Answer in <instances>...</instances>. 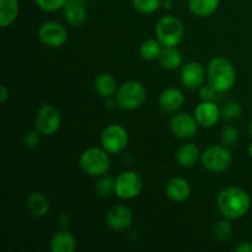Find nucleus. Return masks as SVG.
<instances>
[{
    "label": "nucleus",
    "mask_w": 252,
    "mask_h": 252,
    "mask_svg": "<svg viewBox=\"0 0 252 252\" xmlns=\"http://www.w3.org/2000/svg\"><path fill=\"white\" fill-rule=\"evenodd\" d=\"M27 212L33 218H43L48 214L51 209L49 199L41 192H33L27 197L26 201Z\"/></svg>",
    "instance_id": "obj_21"
},
{
    "label": "nucleus",
    "mask_w": 252,
    "mask_h": 252,
    "mask_svg": "<svg viewBox=\"0 0 252 252\" xmlns=\"http://www.w3.org/2000/svg\"><path fill=\"white\" fill-rule=\"evenodd\" d=\"M162 48L164 47L157 38H148L139 46V56L147 62L158 61Z\"/></svg>",
    "instance_id": "obj_25"
},
{
    "label": "nucleus",
    "mask_w": 252,
    "mask_h": 252,
    "mask_svg": "<svg viewBox=\"0 0 252 252\" xmlns=\"http://www.w3.org/2000/svg\"><path fill=\"white\" fill-rule=\"evenodd\" d=\"M248 132H249V134L252 137V120L249 122V125H248Z\"/></svg>",
    "instance_id": "obj_38"
},
{
    "label": "nucleus",
    "mask_w": 252,
    "mask_h": 252,
    "mask_svg": "<svg viewBox=\"0 0 252 252\" xmlns=\"http://www.w3.org/2000/svg\"><path fill=\"white\" fill-rule=\"evenodd\" d=\"M235 252H252V241H244L235 248Z\"/></svg>",
    "instance_id": "obj_35"
},
{
    "label": "nucleus",
    "mask_w": 252,
    "mask_h": 252,
    "mask_svg": "<svg viewBox=\"0 0 252 252\" xmlns=\"http://www.w3.org/2000/svg\"><path fill=\"white\" fill-rule=\"evenodd\" d=\"M174 1H175V0H174Z\"/></svg>",
    "instance_id": "obj_40"
},
{
    "label": "nucleus",
    "mask_w": 252,
    "mask_h": 252,
    "mask_svg": "<svg viewBox=\"0 0 252 252\" xmlns=\"http://www.w3.org/2000/svg\"><path fill=\"white\" fill-rule=\"evenodd\" d=\"M38 39L48 48H61L68 42V30L57 21H46L39 26Z\"/></svg>",
    "instance_id": "obj_10"
},
{
    "label": "nucleus",
    "mask_w": 252,
    "mask_h": 252,
    "mask_svg": "<svg viewBox=\"0 0 252 252\" xmlns=\"http://www.w3.org/2000/svg\"><path fill=\"white\" fill-rule=\"evenodd\" d=\"M162 0H132L135 11L142 15H152L161 7Z\"/></svg>",
    "instance_id": "obj_29"
},
{
    "label": "nucleus",
    "mask_w": 252,
    "mask_h": 252,
    "mask_svg": "<svg viewBox=\"0 0 252 252\" xmlns=\"http://www.w3.org/2000/svg\"><path fill=\"white\" fill-rule=\"evenodd\" d=\"M134 220V214L132 209L123 204L113 206L106 212V225L113 231H125L132 226Z\"/></svg>",
    "instance_id": "obj_13"
},
{
    "label": "nucleus",
    "mask_w": 252,
    "mask_h": 252,
    "mask_svg": "<svg viewBox=\"0 0 252 252\" xmlns=\"http://www.w3.org/2000/svg\"><path fill=\"white\" fill-rule=\"evenodd\" d=\"M185 94L175 86H169L160 93L158 97V106L165 113L179 112L185 105Z\"/></svg>",
    "instance_id": "obj_15"
},
{
    "label": "nucleus",
    "mask_w": 252,
    "mask_h": 252,
    "mask_svg": "<svg viewBox=\"0 0 252 252\" xmlns=\"http://www.w3.org/2000/svg\"><path fill=\"white\" fill-rule=\"evenodd\" d=\"M174 6V0H162L161 7L165 10H171Z\"/></svg>",
    "instance_id": "obj_37"
},
{
    "label": "nucleus",
    "mask_w": 252,
    "mask_h": 252,
    "mask_svg": "<svg viewBox=\"0 0 252 252\" xmlns=\"http://www.w3.org/2000/svg\"><path fill=\"white\" fill-rule=\"evenodd\" d=\"M243 106L238 101H228L220 107L221 118L224 121H235L243 115Z\"/></svg>",
    "instance_id": "obj_28"
},
{
    "label": "nucleus",
    "mask_w": 252,
    "mask_h": 252,
    "mask_svg": "<svg viewBox=\"0 0 252 252\" xmlns=\"http://www.w3.org/2000/svg\"><path fill=\"white\" fill-rule=\"evenodd\" d=\"M158 62L162 69L172 71L181 68L184 57H182L181 51L177 47H164Z\"/></svg>",
    "instance_id": "obj_22"
},
{
    "label": "nucleus",
    "mask_w": 252,
    "mask_h": 252,
    "mask_svg": "<svg viewBox=\"0 0 252 252\" xmlns=\"http://www.w3.org/2000/svg\"><path fill=\"white\" fill-rule=\"evenodd\" d=\"M49 250L52 252H74L76 250L75 236L66 229H62L52 236Z\"/></svg>",
    "instance_id": "obj_20"
},
{
    "label": "nucleus",
    "mask_w": 252,
    "mask_h": 252,
    "mask_svg": "<svg viewBox=\"0 0 252 252\" xmlns=\"http://www.w3.org/2000/svg\"><path fill=\"white\" fill-rule=\"evenodd\" d=\"M165 193L170 201L182 203L191 196V185L184 177H172L165 185Z\"/></svg>",
    "instance_id": "obj_17"
},
{
    "label": "nucleus",
    "mask_w": 252,
    "mask_h": 252,
    "mask_svg": "<svg viewBox=\"0 0 252 252\" xmlns=\"http://www.w3.org/2000/svg\"><path fill=\"white\" fill-rule=\"evenodd\" d=\"M57 224H58L59 228L66 229L70 225V217L66 213H62L57 217Z\"/></svg>",
    "instance_id": "obj_34"
},
{
    "label": "nucleus",
    "mask_w": 252,
    "mask_h": 252,
    "mask_svg": "<svg viewBox=\"0 0 252 252\" xmlns=\"http://www.w3.org/2000/svg\"><path fill=\"white\" fill-rule=\"evenodd\" d=\"M94 89L95 93L102 98L115 97L118 90L117 80L110 73H101L94 80Z\"/></svg>",
    "instance_id": "obj_19"
},
{
    "label": "nucleus",
    "mask_w": 252,
    "mask_h": 252,
    "mask_svg": "<svg viewBox=\"0 0 252 252\" xmlns=\"http://www.w3.org/2000/svg\"><path fill=\"white\" fill-rule=\"evenodd\" d=\"M234 226L233 223H231L230 219H221V220L217 221L213 225V229H212V233H213V236L219 241H224L230 239V236L233 235Z\"/></svg>",
    "instance_id": "obj_27"
},
{
    "label": "nucleus",
    "mask_w": 252,
    "mask_h": 252,
    "mask_svg": "<svg viewBox=\"0 0 252 252\" xmlns=\"http://www.w3.org/2000/svg\"><path fill=\"white\" fill-rule=\"evenodd\" d=\"M34 4L44 12H56L63 10L66 0H33Z\"/></svg>",
    "instance_id": "obj_31"
},
{
    "label": "nucleus",
    "mask_w": 252,
    "mask_h": 252,
    "mask_svg": "<svg viewBox=\"0 0 252 252\" xmlns=\"http://www.w3.org/2000/svg\"><path fill=\"white\" fill-rule=\"evenodd\" d=\"M201 164L212 174H221L233 164V154L229 147L224 144L209 145L202 152Z\"/></svg>",
    "instance_id": "obj_6"
},
{
    "label": "nucleus",
    "mask_w": 252,
    "mask_h": 252,
    "mask_svg": "<svg viewBox=\"0 0 252 252\" xmlns=\"http://www.w3.org/2000/svg\"><path fill=\"white\" fill-rule=\"evenodd\" d=\"M194 118L202 128H213L221 118L220 107L214 101H201L194 107Z\"/></svg>",
    "instance_id": "obj_14"
},
{
    "label": "nucleus",
    "mask_w": 252,
    "mask_h": 252,
    "mask_svg": "<svg viewBox=\"0 0 252 252\" xmlns=\"http://www.w3.org/2000/svg\"><path fill=\"white\" fill-rule=\"evenodd\" d=\"M207 79V70L199 62L192 61L184 64L180 70V81L187 90H198Z\"/></svg>",
    "instance_id": "obj_12"
},
{
    "label": "nucleus",
    "mask_w": 252,
    "mask_h": 252,
    "mask_svg": "<svg viewBox=\"0 0 252 252\" xmlns=\"http://www.w3.org/2000/svg\"><path fill=\"white\" fill-rule=\"evenodd\" d=\"M101 147L111 155L120 154L127 149L129 144V134L123 126L112 123L103 128L100 135Z\"/></svg>",
    "instance_id": "obj_7"
},
{
    "label": "nucleus",
    "mask_w": 252,
    "mask_h": 252,
    "mask_svg": "<svg viewBox=\"0 0 252 252\" xmlns=\"http://www.w3.org/2000/svg\"><path fill=\"white\" fill-rule=\"evenodd\" d=\"M10 98V90L6 85L0 86V102L5 103Z\"/></svg>",
    "instance_id": "obj_36"
},
{
    "label": "nucleus",
    "mask_w": 252,
    "mask_h": 252,
    "mask_svg": "<svg viewBox=\"0 0 252 252\" xmlns=\"http://www.w3.org/2000/svg\"><path fill=\"white\" fill-rule=\"evenodd\" d=\"M249 154H250V157L252 158V142H251L250 147H249Z\"/></svg>",
    "instance_id": "obj_39"
},
{
    "label": "nucleus",
    "mask_w": 252,
    "mask_h": 252,
    "mask_svg": "<svg viewBox=\"0 0 252 252\" xmlns=\"http://www.w3.org/2000/svg\"><path fill=\"white\" fill-rule=\"evenodd\" d=\"M216 203L223 218L236 220L249 213L251 208V197L248 191L241 187L229 186L219 192Z\"/></svg>",
    "instance_id": "obj_1"
},
{
    "label": "nucleus",
    "mask_w": 252,
    "mask_h": 252,
    "mask_svg": "<svg viewBox=\"0 0 252 252\" xmlns=\"http://www.w3.org/2000/svg\"><path fill=\"white\" fill-rule=\"evenodd\" d=\"M198 122L193 115L186 112H176L169 122L170 132L179 139H189L196 135L198 130Z\"/></svg>",
    "instance_id": "obj_11"
},
{
    "label": "nucleus",
    "mask_w": 252,
    "mask_h": 252,
    "mask_svg": "<svg viewBox=\"0 0 252 252\" xmlns=\"http://www.w3.org/2000/svg\"><path fill=\"white\" fill-rule=\"evenodd\" d=\"M117 106L123 111H135L147 100V89L140 81L129 80L123 83L116 93Z\"/></svg>",
    "instance_id": "obj_5"
},
{
    "label": "nucleus",
    "mask_w": 252,
    "mask_h": 252,
    "mask_svg": "<svg viewBox=\"0 0 252 252\" xmlns=\"http://www.w3.org/2000/svg\"><path fill=\"white\" fill-rule=\"evenodd\" d=\"M63 15L69 26H83L88 20V0H66Z\"/></svg>",
    "instance_id": "obj_16"
},
{
    "label": "nucleus",
    "mask_w": 252,
    "mask_h": 252,
    "mask_svg": "<svg viewBox=\"0 0 252 252\" xmlns=\"http://www.w3.org/2000/svg\"><path fill=\"white\" fill-rule=\"evenodd\" d=\"M20 12L19 0H0V27L7 29L17 20Z\"/></svg>",
    "instance_id": "obj_23"
},
{
    "label": "nucleus",
    "mask_w": 252,
    "mask_h": 252,
    "mask_svg": "<svg viewBox=\"0 0 252 252\" xmlns=\"http://www.w3.org/2000/svg\"><path fill=\"white\" fill-rule=\"evenodd\" d=\"M220 0H189V9L192 15L204 19L209 17L218 10Z\"/></svg>",
    "instance_id": "obj_24"
},
{
    "label": "nucleus",
    "mask_w": 252,
    "mask_h": 252,
    "mask_svg": "<svg viewBox=\"0 0 252 252\" xmlns=\"http://www.w3.org/2000/svg\"><path fill=\"white\" fill-rule=\"evenodd\" d=\"M207 80L218 94L230 91L236 84V69L225 57H214L207 66Z\"/></svg>",
    "instance_id": "obj_2"
},
{
    "label": "nucleus",
    "mask_w": 252,
    "mask_h": 252,
    "mask_svg": "<svg viewBox=\"0 0 252 252\" xmlns=\"http://www.w3.org/2000/svg\"><path fill=\"white\" fill-rule=\"evenodd\" d=\"M111 154L102 147H89L79 157V167L90 177H100L111 169Z\"/></svg>",
    "instance_id": "obj_3"
},
{
    "label": "nucleus",
    "mask_w": 252,
    "mask_h": 252,
    "mask_svg": "<svg viewBox=\"0 0 252 252\" xmlns=\"http://www.w3.org/2000/svg\"><path fill=\"white\" fill-rule=\"evenodd\" d=\"M116 189V179H113L110 175H103L97 177V181L95 182V192L101 198H110L115 194Z\"/></svg>",
    "instance_id": "obj_26"
},
{
    "label": "nucleus",
    "mask_w": 252,
    "mask_h": 252,
    "mask_svg": "<svg viewBox=\"0 0 252 252\" xmlns=\"http://www.w3.org/2000/svg\"><path fill=\"white\" fill-rule=\"evenodd\" d=\"M143 189V179L137 171L127 170L116 177L115 196L122 201H129L140 194Z\"/></svg>",
    "instance_id": "obj_9"
},
{
    "label": "nucleus",
    "mask_w": 252,
    "mask_h": 252,
    "mask_svg": "<svg viewBox=\"0 0 252 252\" xmlns=\"http://www.w3.org/2000/svg\"><path fill=\"white\" fill-rule=\"evenodd\" d=\"M240 134H239V129L234 126H225L223 127L220 132V142L221 144L226 145V147H234L238 143Z\"/></svg>",
    "instance_id": "obj_30"
},
{
    "label": "nucleus",
    "mask_w": 252,
    "mask_h": 252,
    "mask_svg": "<svg viewBox=\"0 0 252 252\" xmlns=\"http://www.w3.org/2000/svg\"><path fill=\"white\" fill-rule=\"evenodd\" d=\"M201 150L194 143H185L177 149L175 159L181 167L189 169L201 161Z\"/></svg>",
    "instance_id": "obj_18"
},
{
    "label": "nucleus",
    "mask_w": 252,
    "mask_h": 252,
    "mask_svg": "<svg viewBox=\"0 0 252 252\" xmlns=\"http://www.w3.org/2000/svg\"><path fill=\"white\" fill-rule=\"evenodd\" d=\"M62 113L54 105H43L37 110L34 116V129L44 137L57 134L62 127Z\"/></svg>",
    "instance_id": "obj_8"
},
{
    "label": "nucleus",
    "mask_w": 252,
    "mask_h": 252,
    "mask_svg": "<svg viewBox=\"0 0 252 252\" xmlns=\"http://www.w3.org/2000/svg\"><path fill=\"white\" fill-rule=\"evenodd\" d=\"M155 38L162 47H177L185 37V25L175 15H164L155 25Z\"/></svg>",
    "instance_id": "obj_4"
},
{
    "label": "nucleus",
    "mask_w": 252,
    "mask_h": 252,
    "mask_svg": "<svg viewBox=\"0 0 252 252\" xmlns=\"http://www.w3.org/2000/svg\"><path fill=\"white\" fill-rule=\"evenodd\" d=\"M41 133L37 129L34 130H27L22 137V145L26 149H34L39 145L41 143Z\"/></svg>",
    "instance_id": "obj_32"
},
{
    "label": "nucleus",
    "mask_w": 252,
    "mask_h": 252,
    "mask_svg": "<svg viewBox=\"0 0 252 252\" xmlns=\"http://www.w3.org/2000/svg\"><path fill=\"white\" fill-rule=\"evenodd\" d=\"M217 94H218V91L211 84H204L198 89V95L201 101H214Z\"/></svg>",
    "instance_id": "obj_33"
}]
</instances>
